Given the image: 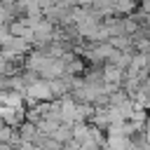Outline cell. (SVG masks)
<instances>
[{"mask_svg": "<svg viewBox=\"0 0 150 150\" xmlns=\"http://www.w3.org/2000/svg\"><path fill=\"white\" fill-rule=\"evenodd\" d=\"M143 136H145V143H148V148H150V115H148V120H145V129H143Z\"/></svg>", "mask_w": 150, "mask_h": 150, "instance_id": "cell-1", "label": "cell"}, {"mask_svg": "<svg viewBox=\"0 0 150 150\" xmlns=\"http://www.w3.org/2000/svg\"><path fill=\"white\" fill-rule=\"evenodd\" d=\"M141 9H143L145 14H150V2H143V5H141Z\"/></svg>", "mask_w": 150, "mask_h": 150, "instance_id": "cell-2", "label": "cell"}]
</instances>
